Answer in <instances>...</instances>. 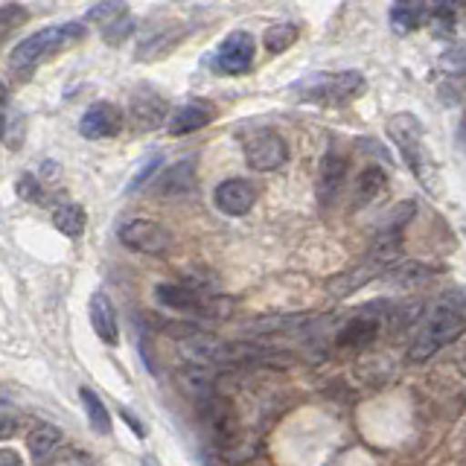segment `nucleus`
Segmentation results:
<instances>
[{"instance_id":"nucleus-1","label":"nucleus","mask_w":466,"mask_h":466,"mask_svg":"<svg viewBox=\"0 0 466 466\" xmlns=\"http://www.w3.org/2000/svg\"><path fill=\"white\" fill-rule=\"evenodd\" d=\"M85 35H87V29L79 21L44 26V29H38V33L26 35L21 44H15L12 53H9V67H12V73H18V76H29L44 58H50L58 50H65V47H70V44L82 41Z\"/></svg>"},{"instance_id":"nucleus-2","label":"nucleus","mask_w":466,"mask_h":466,"mask_svg":"<svg viewBox=\"0 0 466 466\" xmlns=\"http://www.w3.org/2000/svg\"><path fill=\"white\" fill-rule=\"evenodd\" d=\"M388 137L397 143L400 155L405 157L408 169L417 175V181L422 184V189L434 193L437 189V167L431 160V152L426 146V128L417 120L414 114L400 111L388 120Z\"/></svg>"},{"instance_id":"nucleus-3","label":"nucleus","mask_w":466,"mask_h":466,"mask_svg":"<svg viewBox=\"0 0 466 466\" xmlns=\"http://www.w3.org/2000/svg\"><path fill=\"white\" fill-rule=\"evenodd\" d=\"M463 332H466V315L458 303L434 306V309H429L426 315H422L420 327L414 332L411 350H408V359L426 361L437 353V350L455 344Z\"/></svg>"},{"instance_id":"nucleus-4","label":"nucleus","mask_w":466,"mask_h":466,"mask_svg":"<svg viewBox=\"0 0 466 466\" xmlns=\"http://www.w3.org/2000/svg\"><path fill=\"white\" fill-rule=\"evenodd\" d=\"M291 99L315 102V106H344L353 102L364 91V76L356 70H339V73H312L289 87Z\"/></svg>"},{"instance_id":"nucleus-5","label":"nucleus","mask_w":466,"mask_h":466,"mask_svg":"<svg viewBox=\"0 0 466 466\" xmlns=\"http://www.w3.org/2000/svg\"><path fill=\"white\" fill-rule=\"evenodd\" d=\"M155 298L175 312H189L201 318H225L233 309V303L225 298L201 295L193 286H178V283H157Z\"/></svg>"},{"instance_id":"nucleus-6","label":"nucleus","mask_w":466,"mask_h":466,"mask_svg":"<svg viewBox=\"0 0 466 466\" xmlns=\"http://www.w3.org/2000/svg\"><path fill=\"white\" fill-rule=\"evenodd\" d=\"M245 160L254 172H274L286 167L289 160V143L280 131L274 128H257L251 137L245 140Z\"/></svg>"},{"instance_id":"nucleus-7","label":"nucleus","mask_w":466,"mask_h":466,"mask_svg":"<svg viewBox=\"0 0 466 466\" xmlns=\"http://www.w3.org/2000/svg\"><path fill=\"white\" fill-rule=\"evenodd\" d=\"M254 50H257L254 35L245 33V29H237V33H230L218 44V50L213 56V70L222 73V76H242L254 65Z\"/></svg>"},{"instance_id":"nucleus-8","label":"nucleus","mask_w":466,"mask_h":466,"mask_svg":"<svg viewBox=\"0 0 466 466\" xmlns=\"http://www.w3.org/2000/svg\"><path fill=\"white\" fill-rule=\"evenodd\" d=\"M198 414H201V422H204V431L210 434V441L216 446H230L237 443V434H239V420H237V411H233V405L228 400H222L216 393V397L204 400L196 405Z\"/></svg>"},{"instance_id":"nucleus-9","label":"nucleus","mask_w":466,"mask_h":466,"mask_svg":"<svg viewBox=\"0 0 466 466\" xmlns=\"http://www.w3.org/2000/svg\"><path fill=\"white\" fill-rule=\"evenodd\" d=\"M181 38H184V26L178 21H172V18L146 21V26L140 29V38H137V58L140 62H152V58L167 56L178 47Z\"/></svg>"},{"instance_id":"nucleus-10","label":"nucleus","mask_w":466,"mask_h":466,"mask_svg":"<svg viewBox=\"0 0 466 466\" xmlns=\"http://www.w3.org/2000/svg\"><path fill=\"white\" fill-rule=\"evenodd\" d=\"M120 242L140 254H167L172 248V233L152 218H131L120 228Z\"/></svg>"},{"instance_id":"nucleus-11","label":"nucleus","mask_w":466,"mask_h":466,"mask_svg":"<svg viewBox=\"0 0 466 466\" xmlns=\"http://www.w3.org/2000/svg\"><path fill=\"white\" fill-rule=\"evenodd\" d=\"M123 120L126 116L114 102H94V106L82 114L79 131L87 140H108L123 131Z\"/></svg>"},{"instance_id":"nucleus-12","label":"nucleus","mask_w":466,"mask_h":466,"mask_svg":"<svg viewBox=\"0 0 466 466\" xmlns=\"http://www.w3.org/2000/svg\"><path fill=\"white\" fill-rule=\"evenodd\" d=\"M213 201L225 216H245L257 201V187L245 178H228L216 187Z\"/></svg>"},{"instance_id":"nucleus-13","label":"nucleus","mask_w":466,"mask_h":466,"mask_svg":"<svg viewBox=\"0 0 466 466\" xmlns=\"http://www.w3.org/2000/svg\"><path fill=\"white\" fill-rule=\"evenodd\" d=\"M128 114H131V126H135L137 131H152L172 116L167 99L152 94V91H137L135 96H131Z\"/></svg>"},{"instance_id":"nucleus-14","label":"nucleus","mask_w":466,"mask_h":466,"mask_svg":"<svg viewBox=\"0 0 466 466\" xmlns=\"http://www.w3.org/2000/svg\"><path fill=\"white\" fill-rule=\"evenodd\" d=\"M216 379H218V373L210 368V364L187 361L184 368H178V385L187 390V397L196 400V405L216 397Z\"/></svg>"},{"instance_id":"nucleus-15","label":"nucleus","mask_w":466,"mask_h":466,"mask_svg":"<svg viewBox=\"0 0 466 466\" xmlns=\"http://www.w3.org/2000/svg\"><path fill=\"white\" fill-rule=\"evenodd\" d=\"M216 116L213 106L210 102H201V99H193V102H187V106L181 108H175L172 116H169V135L175 137H181V135H193V131L204 128L210 120Z\"/></svg>"},{"instance_id":"nucleus-16","label":"nucleus","mask_w":466,"mask_h":466,"mask_svg":"<svg viewBox=\"0 0 466 466\" xmlns=\"http://www.w3.org/2000/svg\"><path fill=\"white\" fill-rule=\"evenodd\" d=\"M87 315H91V327L99 335V341L106 344H116L120 341V327H116V312H114V303L108 300L106 291H94L91 303H87Z\"/></svg>"},{"instance_id":"nucleus-17","label":"nucleus","mask_w":466,"mask_h":466,"mask_svg":"<svg viewBox=\"0 0 466 466\" xmlns=\"http://www.w3.org/2000/svg\"><path fill=\"white\" fill-rule=\"evenodd\" d=\"M347 181V160L335 152H327L320 160V172H318V198L320 204H329L335 196L341 193V187Z\"/></svg>"},{"instance_id":"nucleus-18","label":"nucleus","mask_w":466,"mask_h":466,"mask_svg":"<svg viewBox=\"0 0 466 466\" xmlns=\"http://www.w3.org/2000/svg\"><path fill=\"white\" fill-rule=\"evenodd\" d=\"M26 446H29V455H33L35 466H47L56 461V455L62 451V431L50 422H41L26 437Z\"/></svg>"},{"instance_id":"nucleus-19","label":"nucleus","mask_w":466,"mask_h":466,"mask_svg":"<svg viewBox=\"0 0 466 466\" xmlns=\"http://www.w3.org/2000/svg\"><path fill=\"white\" fill-rule=\"evenodd\" d=\"M193 175H196V157H184L178 164H172L164 175L155 178V196H178L193 189Z\"/></svg>"},{"instance_id":"nucleus-20","label":"nucleus","mask_w":466,"mask_h":466,"mask_svg":"<svg viewBox=\"0 0 466 466\" xmlns=\"http://www.w3.org/2000/svg\"><path fill=\"white\" fill-rule=\"evenodd\" d=\"M400 257H402V230L379 228V233L368 248V259L385 271L388 266H393V259H400Z\"/></svg>"},{"instance_id":"nucleus-21","label":"nucleus","mask_w":466,"mask_h":466,"mask_svg":"<svg viewBox=\"0 0 466 466\" xmlns=\"http://www.w3.org/2000/svg\"><path fill=\"white\" fill-rule=\"evenodd\" d=\"M379 329H382V318H376V315L364 318V315H359L353 320H347L344 329L339 332V347H356V350L370 347L376 341Z\"/></svg>"},{"instance_id":"nucleus-22","label":"nucleus","mask_w":466,"mask_h":466,"mask_svg":"<svg viewBox=\"0 0 466 466\" xmlns=\"http://www.w3.org/2000/svg\"><path fill=\"white\" fill-rule=\"evenodd\" d=\"M53 225L58 233H65L67 239H79L87 225V213L76 201H62L53 208Z\"/></svg>"},{"instance_id":"nucleus-23","label":"nucleus","mask_w":466,"mask_h":466,"mask_svg":"<svg viewBox=\"0 0 466 466\" xmlns=\"http://www.w3.org/2000/svg\"><path fill=\"white\" fill-rule=\"evenodd\" d=\"M466 12L463 4H434L429 6V29L437 35V38H451L455 35V29L461 24V15Z\"/></svg>"},{"instance_id":"nucleus-24","label":"nucleus","mask_w":466,"mask_h":466,"mask_svg":"<svg viewBox=\"0 0 466 466\" xmlns=\"http://www.w3.org/2000/svg\"><path fill=\"white\" fill-rule=\"evenodd\" d=\"M379 271H382V268H379V266H373L370 259H364L361 266H356L353 271H347V274H339V277H335V280H329V286H327V289L332 291L335 298L353 295L356 289H361L364 283H370V280H373V277H376Z\"/></svg>"},{"instance_id":"nucleus-25","label":"nucleus","mask_w":466,"mask_h":466,"mask_svg":"<svg viewBox=\"0 0 466 466\" xmlns=\"http://www.w3.org/2000/svg\"><path fill=\"white\" fill-rule=\"evenodd\" d=\"M429 18V6L426 4H393L390 6V26L393 33L408 35Z\"/></svg>"},{"instance_id":"nucleus-26","label":"nucleus","mask_w":466,"mask_h":466,"mask_svg":"<svg viewBox=\"0 0 466 466\" xmlns=\"http://www.w3.org/2000/svg\"><path fill=\"white\" fill-rule=\"evenodd\" d=\"M79 400H82V408L87 414V422H91V429L96 434H108L111 431V414H108V408L102 405L99 393L85 385V388H79Z\"/></svg>"},{"instance_id":"nucleus-27","label":"nucleus","mask_w":466,"mask_h":466,"mask_svg":"<svg viewBox=\"0 0 466 466\" xmlns=\"http://www.w3.org/2000/svg\"><path fill=\"white\" fill-rule=\"evenodd\" d=\"M300 29L298 24H289V21H277L266 29V35H262V44H266L268 53H286L291 44L298 41Z\"/></svg>"},{"instance_id":"nucleus-28","label":"nucleus","mask_w":466,"mask_h":466,"mask_svg":"<svg viewBox=\"0 0 466 466\" xmlns=\"http://www.w3.org/2000/svg\"><path fill=\"white\" fill-rule=\"evenodd\" d=\"M385 184H388V178H385V172L379 169V167L364 169V172L359 175V181H356V204L373 201V198L385 189Z\"/></svg>"},{"instance_id":"nucleus-29","label":"nucleus","mask_w":466,"mask_h":466,"mask_svg":"<svg viewBox=\"0 0 466 466\" xmlns=\"http://www.w3.org/2000/svg\"><path fill=\"white\" fill-rule=\"evenodd\" d=\"M128 15V6L126 4H94L91 6V12H87V21H94L96 26H99V33L102 29H108V26H114L116 21H123Z\"/></svg>"},{"instance_id":"nucleus-30","label":"nucleus","mask_w":466,"mask_h":466,"mask_svg":"<svg viewBox=\"0 0 466 466\" xmlns=\"http://www.w3.org/2000/svg\"><path fill=\"white\" fill-rule=\"evenodd\" d=\"M434 274H437V268H431V266H422V262H408V266H397L390 271V280L402 283V286H417L422 280H431Z\"/></svg>"},{"instance_id":"nucleus-31","label":"nucleus","mask_w":466,"mask_h":466,"mask_svg":"<svg viewBox=\"0 0 466 466\" xmlns=\"http://www.w3.org/2000/svg\"><path fill=\"white\" fill-rule=\"evenodd\" d=\"M437 67L446 70V73H455V76L466 73V44H455L451 50H446L441 56V62H437Z\"/></svg>"},{"instance_id":"nucleus-32","label":"nucleus","mask_w":466,"mask_h":466,"mask_svg":"<svg viewBox=\"0 0 466 466\" xmlns=\"http://www.w3.org/2000/svg\"><path fill=\"white\" fill-rule=\"evenodd\" d=\"M160 160H164V155H160V152H152L149 157H146L143 160V167L135 172V175H131V184H128V193H135V189L137 187H143L146 181H149L152 178V175H155V169H160Z\"/></svg>"},{"instance_id":"nucleus-33","label":"nucleus","mask_w":466,"mask_h":466,"mask_svg":"<svg viewBox=\"0 0 466 466\" xmlns=\"http://www.w3.org/2000/svg\"><path fill=\"white\" fill-rule=\"evenodd\" d=\"M24 21H26V9L21 4H0V29H4V35H9V29Z\"/></svg>"},{"instance_id":"nucleus-34","label":"nucleus","mask_w":466,"mask_h":466,"mask_svg":"<svg viewBox=\"0 0 466 466\" xmlns=\"http://www.w3.org/2000/svg\"><path fill=\"white\" fill-rule=\"evenodd\" d=\"M50 466H96V463H94V458H91V455H87V451L67 446V449L58 451L56 461H53Z\"/></svg>"},{"instance_id":"nucleus-35","label":"nucleus","mask_w":466,"mask_h":466,"mask_svg":"<svg viewBox=\"0 0 466 466\" xmlns=\"http://www.w3.org/2000/svg\"><path fill=\"white\" fill-rule=\"evenodd\" d=\"M131 33H135V18H131V15H126L123 21H116L108 29H102V38H106V44H123Z\"/></svg>"},{"instance_id":"nucleus-36","label":"nucleus","mask_w":466,"mask_h":466,"mask_svg":"<svg viewBox=\"0 0 466 466\" xmlns=\"http://www.w3.org/2000/svg\"><path fill=\"white\" fill-rule=\"evenodd\" d=\"M18 196H24L26 201H41L44 198V181H38L35 175H21L18 178Z\"/></svg>"},{"instance_id":"nucleus-37","label":"nucleus","mask_w":466,"mask_h":466,"mask_svg":"<svg viewBox=\"0 0 466 466\" xmlns=\"http://www.w3.org/2000/svg\"><path fill=\"white\" fill-rule=\"evenodd\" d=\"M116 411H120L123 422H126V426H128L131 431H135L137 437H146V426H143V422H140V417H137V414H131L128 408H116Z\"/></svg>"},{"instance_id":"nucleus-38","label":"nucleus","mask_w":466,"mask_h":466,"mask_svg":"<svg viewBox=\"0 0 466 466\" xmlns=\"http://www.w3.org/2000/svg\"><path fill=\"white\" fill-rule=\"evenodd\" d=\"M0 466H24L21 451H15V449L4 446V449H0Z\"/></svg>"},{"instance_id":"nucleus-39","label":"nucleus","mask_w":466,"mask_h":466,"mask_svg":"<svg viewBox=\"0 0 466 466\" xmlns=\"http://www.w3.org/2000/svg\"><path fill=\"white\" fill-rule=\"evenodd\" d=\"M0 434H4V441H9V437H12V411H9V402H4V431H0Z\"/></svg>"},{"instance_id":"nucleus-40","label":"nucleus","mask_w":466,"mask_h":466,"mask_svg":"<svg viewBox=\"0 0 466 466\" xmlns=\"http://www.w3.org/2000/svg\"><path fill=\"white\" fill-rule=\"evenodd\" d=\"M140 466H160V463H157V461H155L152 455H146V458L140 461Z\"/></svg>"},{"instance_id":"nucleus-41","label":"nucleus","mask_w":466,"mask_h":466,"mask_svg":"<svg viewBox=\"0 0 466 466\" xmlns=\"http://www.w3.org/2000/svg\"><path fill=\"white\" fill-rule=\"evenodd\" d=\"M461 370H463V373H466V353H463V356H461Z\"/></svg>"}]
</instances>
